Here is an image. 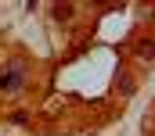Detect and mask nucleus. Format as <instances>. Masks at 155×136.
Listing matches in <instances>:
<instances>
[{
	"instance_id": "nucleus-1",
	"label": "nucleus",
	"mask_w": 155,
	"mask_h": 136,
	"mask_svg": "<svg viewBox=\"0 0 155 136\" xmlns=\"http://www.w3.org/2000/svg\"><path fill=\"white\" fill-rule=\"evenodd\" d=\"M22 86H25V72H22V65L4 68V75H0V90H4V93H18Z\"/></svg>"
},
{
	"instance_id": "nucleus-2",
	"label": "nucleus",
	"mask_w": 155,
	"mask_h": 136,
	"mask_svg": "<svg viewBox=\"0 0 155 136\" xmlns=\"http://www.w3.org/2000/svg\"><path fill=\"white\" fill-rule=\"evenodd\" d=\"M54 18H58V22H69V18H72V7L58 4V7H54Z\"/></svg>"
},
{
	"instance_id": "nucleus-3",
	"label": "nucleus",
	"mask_w": 155,
	"mask_h": 136,
	"mask_svg": "<svg viewBox=\"0 0 155 136\" xmlns=\"http://www.w3.org/2000/svg\"><path fill=\"white\" fill-rule=\"evenodd\" d=\"M137 54H141V61H148L152 57V39H141L137 43Z\"/></svg>"
}]
</instances>
